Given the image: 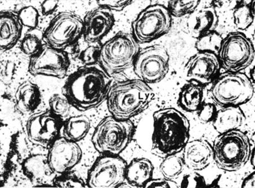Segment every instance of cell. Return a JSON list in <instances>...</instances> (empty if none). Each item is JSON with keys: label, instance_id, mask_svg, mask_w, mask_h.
<instances>
[{"label": "cell", "instance_id": "39", "mask_svg": "<svg viewBox=\"0 0 255 188\" xmlns=\"http://www.w3.org/2000/svg\"><path fill=\"white\" fill-rule=\"evenodd\" d=\"M178 184L174 181L165 179H151L144 187L146 188H177Z\"/></svg>", "mask_w": 255, "mask_h": 188}, {"label": "cell", "instance_id": "27", "mask_svg": "<svg viewBox=\"0 0 255 188\" xmlns=\"http://www.w3.org/2000/svg\"><path fill=\"white\" fill-rule=\"evenodd\" d=\"M233 18L238 29L245 30L249 28L255 18V2L237 5L233 11Z\"/></svg>", "mask_w": 255, "mask_h": 188}, {"label": "cell", "instance_id": "36", "mask_svg": "<svg viewBox=\"0 0 255 188\" xmlns=\"http://www.w3.org/2000/svg\"><path fill=\"white\" fill-rule=\"evenodd\" d=\"M206 187L207 185L204 177L197 173L186 175L181 184V188H197Z\"/></svg>", "mask_w": 255, "mask_h": 188}, {"label": "cell", "instance_id": "33", "mask_svg": "<svg viewBox=\"0 0 255 188\" xmlns=\"http://www.w3.org/2000/svg\"><path fill=\"white\" fill-rule=\"evenodd\" d=\"M54 187L58 188H83L88 187L83 179L77 175L69 173L57 175L53 182Z\"/></svg>", "mask_w": 255, "mask_h": 188}, {"label": "cell", "instance_id": "10", "mask_svg": "<svg viewBox=\"0 0 255 188\" xmlns=\"http://www.w3.org/2000/svg\"><path fill=\"white\" fill-rule=\"evenodd\" d=\"M171 17L165 6L157 4L147 7L133 21L132 35L139 44L157 39L170 31Z\"/></svg>", "mask_w": 255, "mask_h": 188}, {"label": "cell", "instance_id": "1", "mask_svg": "<svg viewBox=\"0 0 255 188\" xmlns=\"http://www.w3.org/2000/svg\"><path fill=\"white\" fill-rule=\"evenodd\" d=\"M111 84L110 76L100 66H85L68 77L63 88V95L77 110H89L98 107L107 99Z\"/></svg>", "mask_w": 255, "mask_h": 188}, {"label": "cell", "instance_id": "22", "mask_svg": "<svg viewBox=\"0 0 255 188\" xmlns=\"http://www.w3.org/2000/svg\"><path fill=\"white\" fill-rule=\"evenodd\" d=\"M15 98L17 108L21 112L31 113L40 104V90L36 84L26 81L17 89Z\"/></svg>", "mask_w": 255, "mask_h": 188}, {"label": "cell", "instance_id": "6", "mask_svg": "<svg viewBox=\"0 0 255 188\" xmlns=\"http://www.w3.org/2000/svg\"><path fill=\"white\" fill-rule=\"evenodd\" d=\"M135 131L130 119L122 120L108 116L95 129L92 143L95 149L103 155L119 156L131 142Z\"/></svg>", "mask_w": 255, "mask_h": 188}, {"label": "cell", "instance_id": "23", "mask_svg": "<svg viewBox=\"0 0 255 188\" xmlns=\"http://www.w3.org/2000/svg\"><path fill=\"white\" fill-rule=\"evenodd\" d=\"M245 116L240 106L223 107L217 111L213 120V126L219 134L239 129L245 121Z\"/></svg>", "mask_w": 255, "mask_h": 188}, {"label": "cell", "instance_id": "5", "mask_svg": "<svg viewBox=\"0 0 255 188\" xmlns=\"http://www.w3.org/2000/svg\"><path fill=\"white\" fill-rule=\"evenodd\" d=\"M139 51L132 35L120 32L102 45L98 63L108 75L118 74L133 66Z\"/></svg>", "mask_w": 255, "mask_h": 188}, {"label": "cell", "instance_id": "24", "mask_svg": "<svg viewBox=\"0 0 255 188\" xmlns=\"http://www.w3.org/2000/svg\"><path fill=\"white\" fill-rule=\"evenodd\" d=\"M153 166L149 160L136 159L127 166L126 180L129 185L144 187L152 179Z\"/></svg>", "mask_w": 255, "mask_h": 188}, {"label": "cell", "instance_id": "3", "mask_svg": "<svg viewBox=\"0 0 255 188\" xmlns=\"http://www.w3.org/2000/svg\"><path fill=\"white\" fill-rule=\"evenodd\" d=\"M154 96L153 90L140 79L121 81L110 88L108 109L111 116L128 120L148 108Z\"/></svg>", "mask_w": 255, "mask_h": 188}, {"label": "cell", "instance_id": "19", "mask_svg": "<svg viewBox=\"0 0 255 188\" xmlns=\"http://www.w3.org/2000/svg\"><path fill=\"white\" fill-rule=\"evenodd\" d=\"M23 172L32 182L37 185H50L57 177L51 169L47 156L36 155L29 156L23 163Z\"/></svg>", "mask_w": 255, "mask_h": 188}, {"label": "cell", "instance_id": "42", "mask_svg": "<svg viewBox=\"0 0 255 188\" xmlns=\"http://www.w3.org/2000/svg\"><path fill=\"white\" fill-rule=\"evenodd\" d=\"M251 164H252L253 168L255 169V148L253 149V150L251 151L250 159Z\"/></svg>", "mask_w": 255, "mask_h": 188}, {"label": "cell", "instance_id": "18", "mask_svg": "<svg viewBox=\"0 0 255 188\" xmlns=\"http://www.w3.org/2000/svg\"><path fill=\"white\" fill-rule=\"evenodd\" d=\"M183 150L184 164L192 170H204L214 161L213 147L206 140L188 142Z\"/></svg>", "mask_w": 255, "mask_h": 188}, {"label": "cell", "instance_id": "37", "mask_svg": "<svg viewBox=\"0 0 255 188\" xmlns=\"http://www.w3.org/2000/svg\"><path fill=\"white\" fill-rule=\"evenodd\" d=\"M217 111L215 105L213 103L203 104L198 110L199 120L204 123L213 121Z\"/></svg>", "mask_w": 255, "mask_h": 188}, {"label": "cell", "instance_id": "2", "mask_svg": "<svg viewBox=\"0 0 255 188\" xmlns=\"http://www.w3.org/2000/svg\"><path fill=\"white\" fill-rule=\"evenodd\" d=\"M188 119L174 108L159 110L153 114L152 151L166 157L184 149L189 138Z\"/></svg>", "mask_w": 255, "mask_h": 188}, {"label": "cell", "instance_id": "4", "mask_svg": "<svg viewBox=\"0 0 255 188\" xmlns=\"http://www.w3.org/2000/svg\"><path fill=\"white\" fill-rule=\"evenodd\" d=\"M213 148L216 164L227 172L244 168L252 151L248 136L239 129L220 134L215 139Z\"/></svg>", "mask_w": 255, "mask_h": 188}, {"label": "cell", "instance_id": "32", "mask_svg": "<svg viewBox=\"0 0 255 188\" xmlns=\"http://www.w3.org/2000/svg\"><path fill=\"white\" fill-rule=\"evenodd\" d=\"M49 106L52 112L62 118L70 114L72 106L66 96L55 94L50 97Z\"/></svg>", "mask_w": 255, "mask_h": 188}, {"label": "cell", "instance_id": "30", "mask_svg": "<svg viewBox=\"0 0 255 188\" xmlns=\"http://www.w3.org/2000/svg\"><path fill=\"white\" fill-rule=\"evenodd\" d=\"M33 31L34 29L26 34L20 44L21 50L24 54L31 57L37 54L44 46L42 45V42H44L43 34L40 35Z\"/></svg>", "mask_w": 255, "mask_h": 188}, {"label": "cell", "instance_id": "34", "mask_svg": "<svg viewBox=\"0 0 255 188\" xmlns=\"http://www.w3.org/2000/svg\"><path fill=\"white\" fill-rule=\"evenodd\" d=\"M19 19L23 26L35 29L38 24L39 13L35 7L25 6L18 12Z\"/></svg>", "mask_w": 255, "mask_h": 188}, {"label": "cell", "instance_id": "28", "mask_svg": "<svg viewBox=\"0 0 255 188\" xmlns=\"http://www.w3.org/2000/svg\"><path fill=\"white\" fill-rule=\"evenodd\" d=\"M184 165L183 157L177 156L175 154L165 157L159 166V170L164 178L174 181L182 173Z\"/></svg>", "mask_w": 255, "mask_h": 188}, {"label": "cell", "instance_id": "16", "mask_svg": "<svg viewBox=\"0 0 255 188\" xmlns=\"http://www.w3.org/2000/svg\"><path fill=\"white\" fill-rule=\"evenodd\" d=\"M221 68L218 55L209 52H198L189 60L186 70L189 81L203 86L213 82Z\"/></svg>", "mask_w": 255, "mask_h": 188}, {"label": "cell", "instance_id": "43", "mask_svg": "<svg viewBox=\"0 0 255 188\" xmlns=\"http://www.w3.org/2000/svg\"><path fill=\"white\" fill-rule=\"evenodd\" d=\"M250 80L255 84V67L250 71Z\"/></svg>", "mask_w": 255, "mask_h": 188}, {"label": "cell", "instance_id": "31", "mask_svg": "<svg viewBox=\"0 0 255 188\" xmlns=\"http://www.w3.org/2000/svg\"><path fill=\"white\" fill-rule=\"evenodd\" d=\"M200 1H170L168 2V10L171 16L180 18L192 14L200 3Z\"/></svg>", "mask_w": 255, "mask_h": 188}, {"label": "cell", "instance_id": "40", "mask_svg": "<svg viewBox=\"0 0 255 188\" xmlns=\"http://www.w3.org/2000/svg\"><path fill=\"white\" fill-rule=\"evenodd\" d=\"M58 1H44L41 3V10L43 15H51L57 9Z\"/></svg>", "mask_w": 255, "mask_h": 188}, {"label": "cell", "instance_id": "21", "mask_svg": "<svg viewBox=\"0 0 255 188\" xmlns=\"http://www.w3.org/2000/svg\"><path fill=\"white\" fill-rule=\"evenodd\" d=\"M189 22L190 32L194 38H198L215 31L219 19L214 7H205L193 12Z\"/></svg>", "mask_w": 255, "mask_h": 188}, {"label": "cell", "instance_id": "14", "mask_svg": "<svg viewBox=\"0 0 255 188\" xmlns=\"http://www.w3.org/2000/svg\"><path fill=\"white\" fill-rule=\"evenodd\" d=\"M70 61L64 50L44 45L30 59L28 70L33 76H44L62 79L67 74Z\"/></svg>", "mask_w": 255, "mask_h": 188}, {"label": "cell", "instance_id": "17", "mask_svg": "<svg viewBox=\"0 0 255 188\" xmlns=\"http://www.w3.org/2000/svg\"><path fill=\"white\" fill-rule=\"evenodd\" d=\"M83 21V36L89 44L99 43L110 32L115 22L112 11L100 6L87 12Z\"/></svg>", "mask_w": 255, "mask_h": 188}, {"label": "cell", "instance_id": "11", "mask_svg": "<svg viewBox=\"0 0 255 188\" xmlns=\"http://www.w3.org/2000/svg\"><path fill=\"white\" fill-rule=\"evenodd\" d=\"M169 61V55L164 47H147L137 54L133 65L134 72L147 84L158 83L167 75Z\"/></svg>", "mask_w": 255, "mask_h": 188}, {"label": "cell", "instance_id": "12", "mask_svg": "<svg viewBox=\"0 0 255 188\" xmlns=\"http://www.w3.org/2000/svg\"><path fill=\"white\" fill-rule=\"evenodd\" d=\"M127 164L119 156L103 155L89 171L87 185L93 188H120L126 181Z\"/></svg>", "mask_w": 255, "mask_h": 188}, {"label": "cell", "instance_id": "20", "mask_svg": "<svg viewBox=\"0 0 255 188\" xmlns=\"http://www.w3.org/2000/svg\"><path fill=\"white\" fill-rule=\"evenodd\" d=\"M23 24L18 14L10 10L0 13V45L5 51L13 48L19 41L22 33Z\"/></svg>", "mask_w": 255, "mask_h": 188}, {"label": "cell", "instance_id": "44", "mask_svg": "<svg viewBox=\"0 0 255 188\" xmlns=\"http://www.w3.org/2000/svg\"><path fill=\"white\" fill-rule=\"evenodd\" d=\"M217 2L218 3H219V1H217ZM219 4H217V5H216V6H219Z\"/></svg>", "mask_w": 255, "mask_h": 188}, {"label": "cell", "instance_id": "25", "mask_svg": "<svg viewBox=\"0 0 255 188\" xmlns=\"http://www.w3.org/2000/svg\"><path fill=\"white\" fill-rule=\"evenodd\" d=\"M204 97V86L193 81H189L181 88L178 103L188 112H195L203 104Z\"/></svg>", "mask_w": 255, "mask_h": 188}, {"label": "cell", "instance_id": "9", "mask_svg": "<svg viewBox=\"0 0 255 188\" xmlns=\"http://www.w3.org/2000/svg\"><path fill=\"white\" fill-rule=\"evenodd\" d=\"M218 57L220 66L227 72H241L254 61V46L244 33L232 32L223 38Z\"/></svg>", "mask_w": 255, "mask_h": 188}, {"label": "cell", "instance_id": "8", "mask_svg": "<svg viewBox=\"0 0 255 188\" xmlns=\"http://www.w3.org/2000/svg\"><path fill=\"white\" fill-rule=\"evenodd\" d=\"M84 21L70 11L59 12L51 20L43 33L46 45L64 50L74 44L83 36Z\"/></svg>", "mask_w": 255, "mask_h": 188}, {"label": "cell", "instance_id": "35", "mask_svg": "<svg viewBox=\"0 0 255 188\" xmlns=\"http://www.w3.org/2000/svg\"><path fill=\"white\" fill-rule=\"evenodd\" d=\"M102 45L99 43L90 44L80 55V59L86 66L96 65L98 63Z\"/></svg>", "mask_w": 255, "mask_h": 188}, {"label": "cell", "instance_id": "41", "mask_svg": "<svg viewBox=\"0 0 255 188\" xmlns=\"http://www.w3.org/2000/svg\"><path fill=\"white\" fill-rule=\"evenodd\" d=\"M255 172L252 174L249 175L248 177H246L242 185V188H255Z\"/></svg>", "mask_w": 255, "mask_h": 188}, {"label": "cell", "instance_id": "13", "mask_svg": "<svg viewBox=\"0 0 255 188\" xmlns=\"http://www.w3.org/2000/svg\"><path fill=\"white\" fill-rule=\"evenodd\" d=\"M63 122L50 110L31 115L26 123V134L29 142L37 146L48 148L59 137Z\"/></svg>", "mask_w": 255, "mask_h": 188}, {"label": "cell", "instance_id": "38", "mask_svg": "<svg viewBox=\"0 0 255 188\" xmlns=\"http://www.w3.org/2000/svg\"><path fill=\"white\" fill-rule=\"evenodd\" d=\"M131 1H117V0H100L98 1L99 6L106 8L110 11H121L129 5Z\"/></svg>", "mask_w": 255, "mask_h": 188}, {"label": "cell", "instance_id": "7", "mask_svg": "<svg viewBox=\"0 0 255 188\" xmlns=\"http://www.w3.org/2000/svg\"><path fill=\"white\" fill-rule=\"evenodd\" d=\"M254 93L252 81L241 72L219 75L210 90L212 99L222 108L244 104L252 99Z\"/></svg>", "mask_w": 255, "mask_h": 188}, {"label": "cell", "instance_id": "26", "mask_svg": "<svg viewBox=\"0 0 255 188\" xmlns=\"http://www.w3.org/2000/svg\"><path fill=\"white\" fill-rule=\"evenodd\" d=\"M91 122L85 115L69 118L63 122L62 130L64 138L77 143L84 139L90 131Z\"/></svg>", "mask_w": 255, "mask_h": 188}, {"label": "cell", "instance_id": "15", "mask_svg": "<svg viewBox=\"0 0 255 188\" xmlns=\"http://www.w3.org/2000/svg\"><path fill=\"white\" fill-rule=\"evenodd\" d=\"M83 153L79 144L59 136L48 148L47 159L57 175L69 173L79 163Z\"/></svg>", "mask_w": 255, "mask_h": 188}, {"label": "cell", "instance_id": "29", "mask_svg": "<svg viewBox=\"0 0 255 188\" xmlns=\"http://www.w3.org/2000/svg\"><path fill=\"white\" fill-rule=\"evenodd\" d=\"M223 38L215 31L211 32L197 38L196 48L198 51L218 55Z\"/></svg>", "mask_w": 255, "mask_h": 188}]
</instances>
